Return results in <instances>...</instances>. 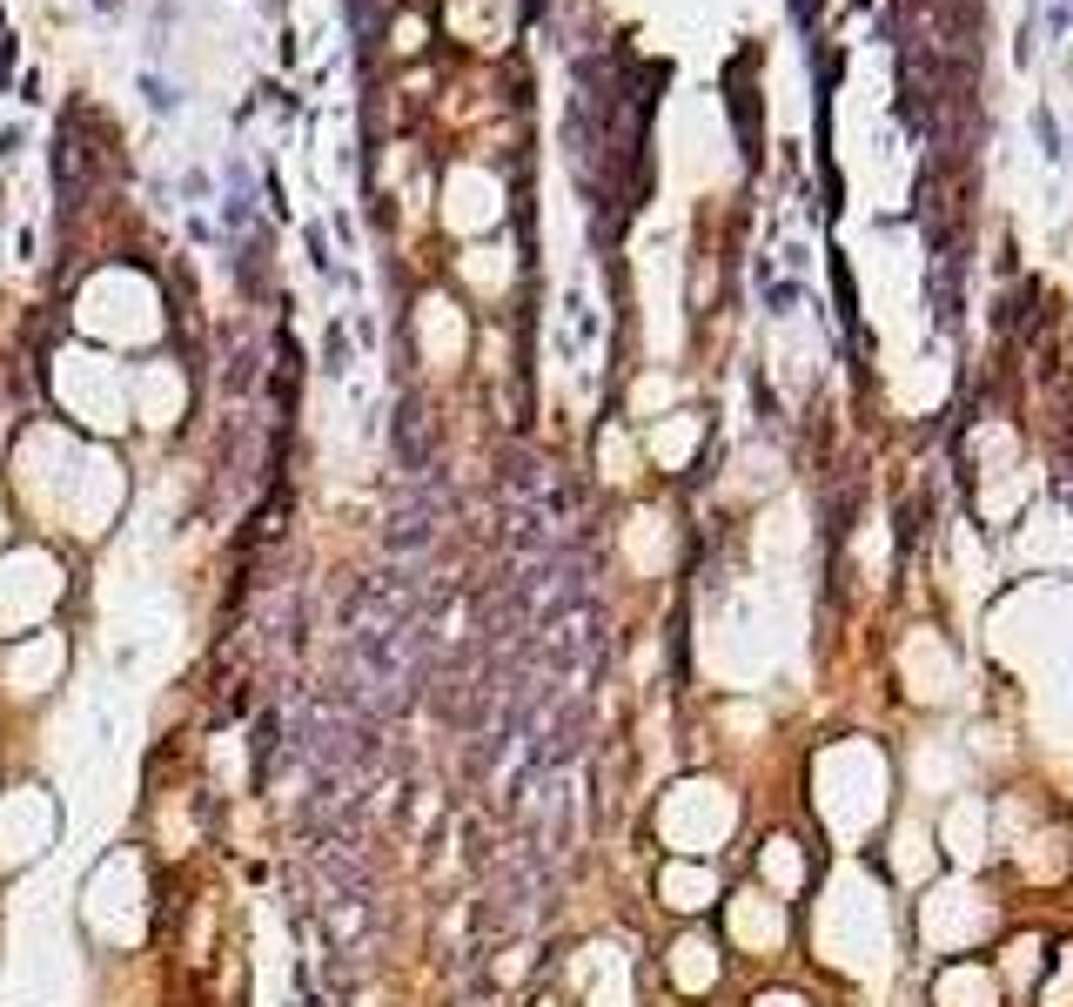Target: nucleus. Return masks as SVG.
Listing matches in <instances>:
<instances>
[{"instance_id":"f257e3e1","label":"nucleus","mask_w":1073,"mask_h":1007,"mask_svg":"<svg viewBox=\"0 0 1073 1007\" xmlns=\"http://www.w3.org/2000/svg\"><path fill=\"white\" fill-rule=\"evenodd\" d=\"M939 1007H993V980H986L980 967H952V974L939 980Z\"/></svg>"},{"instance_id":"f03ea898","label":"nucleus","mask_w":1073,"mask_h":1007,"mask_svg":"<svg viewBox=\"0 0 1073 1007\" xmlns=\"http://www.w3.org/2000/svg\"><path fill=\"white\" fill-rule=\"evenodd\" d=\"M946 839H952V853H959V860H980V846H986V833H980V806H959V813H952Z\"/></svg>"}]
</instances>
